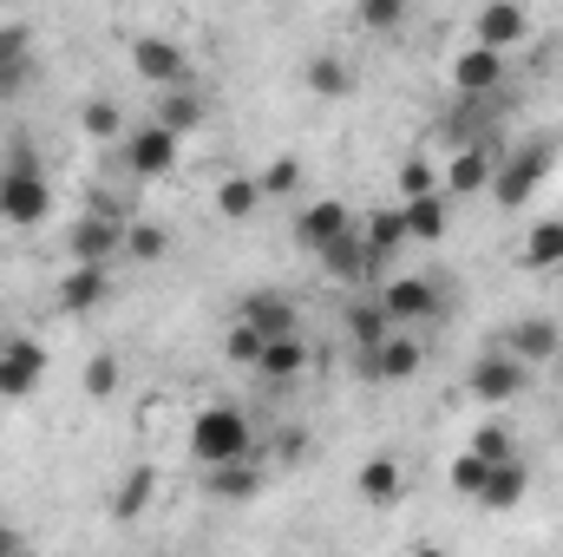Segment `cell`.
Segmentation results:
<instances>
[{
    "mask_svg": "<svg viewBox=\"0 0 563 557\" xmlns=\"http://www.w3.org/2000/svg\"><path fill=\"white\" fill-rule=\"evenodd\" d=\"M46 217H53V184H46V171H40V151L13 139L7 157H0V223L40 230Z\"/></svg>",
    "mask_w": 563,
    "mask_h": 557,
    "instance_id": "obj_1",
    "label": "cell"
},
{
    "mask_svg": "<svg viewBox=\"0 0 563 557\" xmlns=\"http://www.w3.org/2000/svg\"><path fill=\"white\" fill-rule=\"evenodd\" d=\"M250 452H256V426L236 401L197 407V419H190V459L197 466H223V459H250Z\"/></svg>",
    "mask_w": 563,
    "mask_h": 557,
    "instance_id": "obj_2",
    "label": "cell"
},
{
    "mask_svg": "<svg viewBox=\"0 0 563 557\" xmlns=\"http://www.w3.org/2000/svg\"><path fill=\"white\" fill-rule=\"evenodd\" d=\"M551 164H558V151H551L544 139H531V144H518V151H505V157H498V171H492V197H498L505 210H525V204L544 190Z\"/></svg>",
    "mask_w": 563,
    "mask_h": 557,
    "instance_id": "obj_3",
    "label": "cell"
},
{
    "mask_svg": "<svg viewBox=\"0 0 563 557\" xmlns=\"http://www.w3.org/2000/svg\"><path fill=\"white\" fill-rule=\"evenodd\" d=\"M112 256H125V217L112 204H92L66 230V263H112Z\"/></svg>",
    "mask_w": 563,
    "mask_h": 557,
    "instance_id": "obj_4",
    "label": "cell"
},
{
    "mask_svg": "<svg viewBox=\"0 0 563 557\" xmlns=\"http://www.w3.org/2000/svg\"><path fill=\"white\" fill-rule=\"evenodd\" d=\"M132 73H139L144 86H190L197 79V66H190V53L170 40V33H132Z\"/></svg>",
    "mask_w": 563,
    "mask_h": 557,
    "instance_id": "obj_5",
    "label": "cell"
},
{
    "mask_svg": "<svg viewBox=\"0 0 563 557\" xmlns=\"http://www.w3.org/2000/svg\"><path fill=\"white\" fill-rule=\"evenodd\" d=\"M525 387H531V361H518L505 341H498V348H485V354L472 361V401L498 407V401H518Z\"/></svg>",
    "mask_w": 563,
    "mask_h": 557,
    "instance_id": "obj_6",
    "label": "cell"
},
{
    "mask_svg": "<svg viewBox=\"0 0 563 557\" xmlns=\"http://www.w3.org/2000/svg\"><path fill=\"white\" fill-rule=\"evenodd\" d=\"M46 381V348L33 335H0V401H33Z\"/></svg>",
    "mask_w": 563,
    "mask_h": 557,
    "instance_id": "obj_7",
    "label": "cell"
},
{
    "mask_svg": "<svg viewBox=\"0 0 563 557\" xmlns=\"http://www.w3.org/2000/svg\"><path fill=\"white\" fill-rule=\"evenodd\" d=\"M498 157H505V144H492V132L472 139V144H452V164H445L439 190H445V197H478V190H492Z\"/></svg>",
    "mask_w": 563,
    "mask_h": 557,
    "instance_id": "obj_8",
    "label": "cell"
},
{
    "mask_svg": "<svg viewBox=\"0 0 563 557\" xmlns=\"http://www.w3.org/2000/svg\"><path fill=\"white\" fill-rule=\"evenodd\" d=\"M177 151H184V139L151 119L139 132H125V171L144 177V184H151V177H170V171H177Z\"/></svg>",
    "mask_w": 563,
    "mask_h": 557,
    "instance_id": "obj_9",
    "label": "cell"
},
{
    "mask_svg": "<svg viewBox=\"0 0 563 557\" xmlns=\"http://www.w3.org/2000/svg\"><path fill=\"white\" fill-rule=\"evenodd\" d=\"M420 368H426V348L413 335H387L380 348H361V374L380 381V387H400V381H413Z\"/></svg>",
    "mask_w": 563,
    "mask_h": 557,
    "instance_id": "obj_10",
    "label": "cell"
},
{
    "mask_svg": "<svg viewBox=\"0 0 563 557\" xmlns=\"http://www.w3.org/2000/svg\"><path fill=\"white\" fill-rule=\"evenodd\" d=\"M361 243H367V282H387V263L413 243L407 237V210H374L361 223Z\"/></svg>",
    "mask_w": 563,
    "mask_h": 557,
    "instance_id": "obj_11",
    "label": "cell"
},
{
    "mask_svg": "<svg viewBox=\"0 0 563 557\" xmlns=\"http://www.w3.org/2000/svg\"><path fill=\"white\" fill-rule=\"evenodd\" d=\"M472 40H478V46L511 53V46H525V40H531V13H525L518 0H485V7H478V20H472Z\"/></svg>",
    "mask_w": 563,
    "mask_h": 557,
    "instance_id": "obj_12",
    "label": "cell"
},
{
    "mask_svg": "<svg viewBox=\"0 0 563 557\" xmlns=\"http://www.w3.org/2000/svg\"><path fill=\"white\" fill-rule=\"evenodd\" d=\"M452 86H459L465 99H492V92L505 86V53H498V46H478V40H472V46H465V53L452 59Z\"/></svg>",
    "mask_w": 563,
    "mask_h": 557,
    "instance_id": "obj_13",
    "label": "cell"
},
{
    "mask_svg": "<svg viewBox=\"0 0 563 557\" xmlns=\"http://www.w3.org/2000/svg\"><path fill=\"white\" fill-rule=\"evenodd\" d=\"M380 302H387V315H394V328L400 321H432L445 302H439V282L426 276H387L380 282Z\"/></svg>",
    "mask_w": 563,
    "mask_h": 557,
    "instance_id": "obj_14",
    "label": "cell"
},
{
    "mask_svg": "<svg viewBox=\"0 0 563 557\" xmlns=\"http://www.w3.org/2000/svg\"><path fill=\"white\" fill-rule=\"evenodd\" d=\"M203 492H210L217 505H250V499L263 492V466H256V452H250V459L203 466Z\"/></svg>",
    "mask_w": 563,
    "mask_h": 557,
    "instance_id": "obj_15",
    "label": "cell"
},
{
    "mask_svg": "<svg viewBox=\"0 0 563 557\" xmlns=\"http://www.w3.org/2000/svg\"><path fill=\"white\" fill-rule=\"evenodd\" d=\"M106 295H112V263H66V276H59V308L66 315H92Z\"/></svg>",
    "mask_w": 563,
    "mask_h": 557,
    "instance_id": "obj_16",
    "label": "cell"
},
{
    "mask_svg": "<svg viewBox=\"0 0 563 557\" xmlns=\"http://www.w3.org/2000/svg\"><path fill=\"white\" fill-rule=\"evenodd\" d=\"M354 492H361V505H374V512L400 505V492H407V472H400V459H394V452H374V459H361V472H354Z\"/></svg>",
    "mask_w": 563,
    "mask_h": 557,
    "instance_id": "obj_17",
    "label": "cell"
},
{
    "mask_svg": "<svg viewBox=\"0 0 563 557\" xmlns=\"http://www.w3.org/2000/svg\"><path fill=\"white\" fill-rule=\"evenodd\" d=\"M525 492H531V466L511 452V459H492L478 505H485V512H518V505H525Z\"/></svg>",
    "mask_w": 563,
    "mask_h": 557,
    "instance_id": "obj_18",
    "label": "cell"
},
{
    "mask_svg": "<svg viewBox=\"0 0 563 557\" xmlns=\"http://www.w3.org/2000/svg\"><path fill=\"white\" fill-rule=\"evenodd\" d=\"M341 230H354V217H347V204H341V197H321V204H308V210L295 217V243H301L308 256H314L321 243H334Z\"/></svg>",
    "mask_w": 563,
    "mask_h": 557,
    "instance_id": "obj_19",
    "label": "cell"
},
{
    "mask_svg": "<svg viewBox=\"0 0 563 557\" xmlns=\"http://www.w3.org/2000/svg\"><path fill=\"white\" fill-rule=\"evenodd\" d=\"M505 348H511L518 361H531V368H538V361H551V354L563 348V328L551 321V315H525V321H511V328H505Z\"/></svg>",
    "mask_w": 563,
    "mask_h": 557,
    "instance_id": "obj_20",
    "label": "cell"
},
{
    "mask_svg": "<svg viewBox=\"0 0 563 557\" xmlns=\"http://www.w3.org/2000/svg\"><path fill=\"white\" fill-rule=\"evenodd\" d=\"M400 210H407V237H413V243H439V237L452 230V197H445V190L400 197Z\"/></svg>",
    "mask_w": 563,
    "mask_h": 557,
    "instance_id": "obj_21",
    "label": "cell"
},
{
    "mask_svg": "<svg viewBox=\"0 0 563 557\" xmlns=\"http://www.w3.org/2000/svg\"><path fill=\"white\" fill-rule=\"evenodd\" d=\"M33 79V33L26 26H0V99L26 92Z\"/></svg>",
    "mask_w": 563,
    "mask_h": 557,
    "instance_id": "obj_22",
    "label": "cell"
},
{
    "mask_svg": "<svg viewBox=\"0 0 563 557\" xmlns=\"http://www.w3.org/2000/svg\"><path fill=\"white\" fill-rule=\"evenodd\" d=\"M203 119H210V106H203L197 86H164V92H157V125H170L177 139H190Z\"/></svg>",
    "mask_w": 563,
    "mask_h": 557,
    "instance_id": "obj_23",
    "label": "cell"
},
{
    "mask_svg": "<svg viewBox=\"0 0 563 557\" xmlns=\"http://www.w3.org/2000/svg\"><path fill=\"white\" fill-rule=\"evenodd\" d=\"M301 368H308V341H301V328L269 335V341H263V354H256V374H263V381H295Z\"/></svg>",
    "mask_w": 563,
    "mask_h": 557,
    "instance_id": "obj_24",
    "label": "cell"
},
{
    "mask_svg": "<svg viewBox=\"0 0 563 557\" xmlns=\"http://www.w3.org/2000/svg\"><path fill=\"white\" fill-rule=\"evenodd\" d=\"M314 263H321L334 282H367V243H361V230H341L334 243H321Z\"/></svg>",
    "mask_w": 563,
    "mask_h": 557,
    "instance_id": "obj_25",
    "label": "cell"
},
{
    "mask_svg": "<svg viewBox=\"0 0 563 557\" xmlns=\"http://www.w3.org/2000/svg\"><path fill=\"white\" fill-rule=\"evenodd\" d=\"M301 86H308L314 99H347V92H354V66H347L341 53H314V59L301 66Z\"/></svg>",
    "mask_w": 563,
    "mask_h": 557,
    "instance_id": "obj_26",
    "label": "cell"
},
{
    "mask_svg": "<svg viewBox=\"0 0 563 557\" xmlns=\"http://www.w3.org/2000/svg\"><path fill=\"white\" fill-rule=\"evenodd\" d=\"M394 335V315H387V302L380 295H361L354 308H347V341L354 348H380Z\"/></svg>",
    "mask_w": 563,
    "mask_h": 557,
    "instance_id": "obj_27",
    "label": "cell"
},
{
    "mask_svg": "<svg viewBox=\"0 0 563 557\" xmlns=\"http://www.w3.org/2000/svg\"><path fill=\"white\" fill-rule=\"evenodd\" d=\"M243 321H256L263 335H288L295 328V302L282 288H250L243 295Z\"/></svg>",
    "mask_w": 563,
    "mask_h": 557,
    "instance_id": "obj_28",
    "label": "cell"
},
{
    "mask_svg": "<svg viewBox=\"0 0 563 557\" xmlns=\"http://www.w3.org/2000/svg\"><path fill=\"white\" fill-rule=\"evenodd\" d=\"M525 270H563V217H544L525 230V250H518Z\"/></svg>",
    "mask_w": 563,
    "mask_h": 557,
    "instance_id": "obj_29",
    "label": "cell"
},
{
    "mask_svg": "<svg viewBox=\"0 0 563 557\" xmlns=\"http://www.w3.org/2000/svg\"><path fill=\"white\" fill-rule=\"evenodd\" d=\"M269 197H263V177H223L217 184V210L230 217V223H243V217H256Z\"/></svg>",
    "mask_w": 563,
    "mask_h": 557,
    "instance_id": "obj_30",
    "label": "cell"
},
{
    "mask_svg": "<svg viewBox=\"0 0 563 557\" xmlns=\"http://www.w3.org/2000/svg\"><path fill=\"white\" fill-rule=\"evenodd\" d=\"M79 132H86V139H125V112H119L112 99H86Z\"/></svg>",
    "mask_w": 563,
    "mask_h": 557,
    "instance_id": "obj_31",
    "label": "cell"
},
{
    "mask_svg": "<svg viewBox=\"0 0 563 557\" xmlns=\"http://www.w3.org/2000/svg\"><path fill=\"white\" fill-rule=\"evenodd\" d=\"M263 341H269V335H263L256 321H243V315H236V321H230V335H223V354H230L236 368H256V354H263Z\"/></svg>",
    "mask_w": 563,
    "mask_h": 557,
    "instance_id": "obj_32",
    "label": "cell"
},
{
    "mask_svg": "<svg viewBox=\"0 0 563 557\" xmlns=\"http://www.w3.org/2000/svg\"><path fill=\"white\" fill-rule=\"evenodd\" d=\"M125 256L132 263H164L170 256V237L157 223H125Z\"/></svg>",
    "mask_w": 563,
    "mask_h": 557,
    "instance_id": "obj_33",
    "label": "cell"
},
{
    "mask_svg": "<svg viewBox=\"0 0 563 557\" xmlns=\"http://www.w3.org/2000/svg\"><path fill=\"white\" fill-rule=\"evenodd\" d=\"M119 381H125L119 354H92V361H86V401H112V394H119Z\"/></svg>",
    "mask_w": 563,
    "mask_h": 557,
    "instance_id": "obj_34",
    "label": "cell"
},
{
    "mask_svg": "<svg viewBox=\"0 0 563 557\" xmlns=\"http://www.w3.org/2000/svg\"><path fill=\"white\" fill-rule=\"evenodd\" d=\"M485 472H492V459L465 446V452L452 459V492H459V499H478V492H485Z\"/></svg>",
    "mask_w": 563,
    "mask_h": 557,
    "instance_id": "obj_35",
    "label": "cell"
},
{
    "mask_svg": "<svg viewBox=\"0 0 563 557\" xmlns=\"http://www.w3.org/2000/svg\"><path fill=\"white\" fill-rule=\"evenodd\" d=\"M472 452H485V459H511V452H518V439H511V426L485 419V426L472 433Z\"/></svg>",
    "mask_w": 563,
    "mask_h": 557,
    "instance_id": "obj_36",
    "label": "cell"
},
{
    "mask_svg": "<svg viewBox=\"0 0 563 557\" xmlns=\"http://www.w3.org/2000/svg\"><path fill=\"white\" fill-rule=\"evenodd\" d=\"M144 499H151V472H132V479L112 492V512H119V518H139Z\"/></svg>",
    "mask_w": 563,
    "mask_h": 557,
    "instance_id": "obj_37",
    "label": "cell"
},
{
    "mask_svg": "<svg viewBox=\"0 0 563 557\" xmlns=\"http://www.w3.org/2000/svg\"><path fill=\"white\" fill-rule=\"evenodd\" d=\"M407 20V0H361V26H374V33H394Z\"/></svg>",
    "mask_w": 563,
    "mask_h": 557,
    "instance_id": "obj_38",
    "label": "cell"
},
{
    "mask_svg": "<svg viewBox=\"0 0 563 557\" xmlns=\"http://www.w3.org/2000/svg\"><path fill=\"white\" fill-rule=\"evenodd\" d=\"M420 190H439V171L426 157H407L400 164V197H420Z\"/></svg>",
    "mask_w": 563,
    "mask_h": 557,
    "instance_id": "obj_39",
    "label": "cell"
},
{
    "mask_svg": "<svg viewBox=\"0 0 563 557\" xmlns=\"http://www.w3.org/2000/svg\"><path fill=\"white\" fill-rule=\"evenodd\" d=\"M295 184H301V164H295V157H276V164L263 171V197H288Z\"/></svg>",
    "mask_w": 563,
    "mask_h": 557,
    "instance_id": "obj_40",
    "label": "cell"
},
{
    "mask_svg": "<svg viewBox=\"0 0 563 557\" xmlns=\"http://www.w3.org/2000/svg\"><path fill=\"white\" fill-rule=\"evenodd\" d=\"M13 551H26V532H13V525H0V557H13Z\"/></svg>",
    "mask_w": 563,
    "mask_h": 557,
    "instance_id": "obj_41",
    "label": "cell"
}]
</instances>
